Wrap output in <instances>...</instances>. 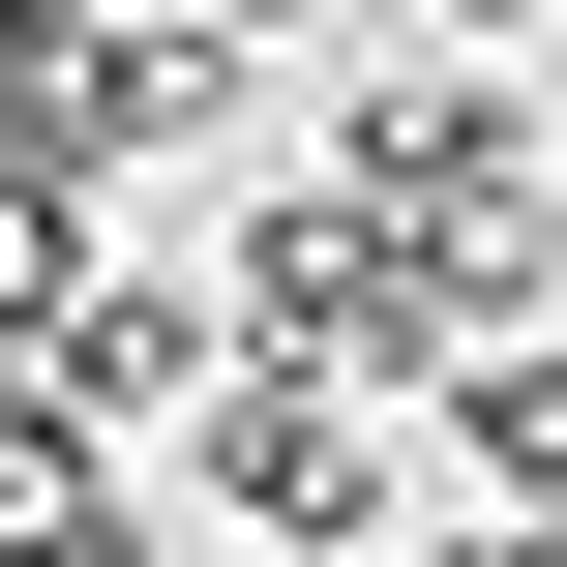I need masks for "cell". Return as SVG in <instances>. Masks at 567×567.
Wrapping results in <instances>:
<instances>
[{"instance_id":"obj_3","label":"cell","mask_w":567,"mask_h":567,"mask_svg":"<svg viewBox=\"0 0 567 567\" xmlns=\"http://www.w3.org/2000/svg\"><path fill=\"white\" fill-rule=\"evenodd\" d=\"M30 359H60V419H120V449H150V419H209V359H239V299H179V269H90V299H60Z\"/></svg>"},{"instance_id":"obj_4","label":"cell","mask_w":567,"mask_h":567,"mask_svg":"<svg viewBox=\"0 0 567 567\" xmlns=\"http://www.w3.org/2000/svg\"><path fill=\"white\" fill-rule=\"evenodd\" d=\"M419 449H449V508H567V329L419 359Z\"/></svg>"},{"instance_id":"obj_2","label":"cell","mask_w":567,"mask_h":567,"mask_svg":"<svg viewBox=\"0 0 567 567\" xmlns=\"http://www.w3.org/2000/svg\"><path fill=\"white\" fill-rule=\"evenodd\" d=\"M209 299H239L269 359H389V389L449 359V269H419V209H389V179H359L329 120L269 150V209H239V269H209Z\"/></svg>"},{"instance_id":"obj_5","label":"cell","mask_w":567,"mask_h":567,"mask_svg":"<svg viewBox=\"0 0 567 567\" xmlns=\"http://www.w3.org/2000/svg\"><path fill=\"white\" fill-rule=\"evenodd\" d=\"M0 567H150V508H120V449H90L60 508H0Z\"/></svg>"},{"instance_id":"obj_7","label":"cell","mask_w":567,"mask_h":567,"mask_svg":"<svg viewBox=\"0 0 567 567\" xmlns=\"http://www.w3.org/2000/svg\"><path fill=\"white\" fill-rule=\"evenodd\" d=\"M449 30H508V60H538V30H567V0H449Z\"/></svg>"},{"instance_id":"obj_1","label":"cell","mask_w":567,"mask_h":567,"mask_svg":"<svg viewBox=\"0 0 567 567\" xmlns=\"http://www.w3.org/2000/svg\"><path fill=\"white\" fill-rule=\"evenodd\" d=\"M179 478H209L269 567H389V508H419V389H389V359H269V329H239V359H209V419H179Z\"/></svg>"},{"instance_id":"obj_6","label":"cell","mask_w":567,"mask_h":567,"mask_svg":"<svg viewBox=\"0 0 567 567\" xmlns=\"http://www.w3.org/2000/svg\"><path fill=\"white\" fill-rule=\"evenodd\" d=\"M179 30H329V0H179Z\"/></svg>"}]
</instances>
